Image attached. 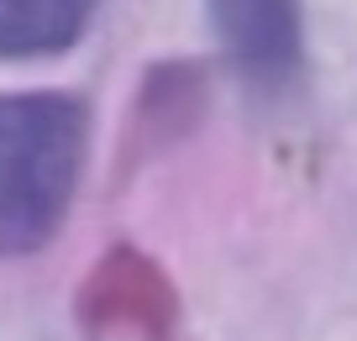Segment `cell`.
Returning <instances> with one entry per match:
<instances>
[{
	"mask_svg": "<svg viewBox=\"0 0 357 341\" xmlns=\"http://www.w3.org/2000/svg\"><path fill=\"white\" fill-rule=\"evenodd\" d=\"M89 158V110L79 95H0V257H32L68 220Z\"/></svg>",
	"mask_w": 357,
	"mask_h": 341,
	"instance_id": "6da1fadb",
	"label": "cell"
},
{
	"mask_svg": "<svg viewBox=\"0 0 357 341\" xmlns=\"http://www.w3.org/2000/svg\"><path fill=\"white\" fill-rule=\"evenodd\" d=\"M100 0H0V58H53L84 37Z\"/></svg>",
	"mask_w": 357,
	"mask_h": 341,
	"instance_id": "3957f363",
	"label": "cell"
},
{
	"mask_svg": "<svg viewBox=\"0 0 357 341\" xmlns=\"http://www.w3.org/2000/svg\"><path fill=\"white\" fill-rule=\"evenodd\" d=\"M226 63L257 89H284L305 68V0H205Z\"/></svg>",
	"mask_w": 357,
	"mask_h": 341,
	"instance_id": "7a4b0ae2",
	"label": "cell"
},
{
	"mask_svg": "<svg viewBox=\"0 0 357 341\" xmlns=\"http://www.w3.org/2000/svg\"><path fill=\"white\" fill-rule=\"evenodd\" d=\"M89 294L100 299V310L89 305V320H95V326L116 331V326H126V320H137V326L147 331V341H153L158 331L174 320V299H168L163 278L137 252H126V247L116 257H105V268L95 273V289H89Z\"/></svg>",
	"mask_w": 357,
	"mask_h": 341,
	"instance_id": "277c9868",
	"label": "cell"
}]
</instances>
